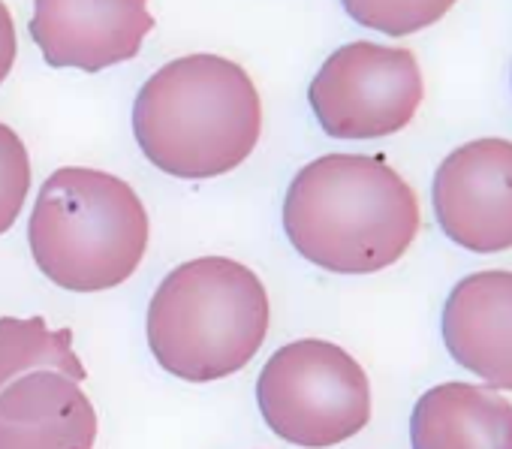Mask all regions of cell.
Instances as JSON below:
<instances>
[{"label":"cell","mask_w":512,"mask_h":449,"mask_svg":"<svg viewBox=\"0 0 512 449\" xmlns=\"http://www.w3.org/2000/svg\"><path fill=\"white\" fill-rule=\"evenodd\" d=\"M31 154L22 136L0 121V236L13 230L31 193Z\"/></svg>","instance_id":"cell-14"},{"label":"cell","mask_w":512,"mask_h":449,"mask_svg":"<svg viewBox=\"0 0 512 449\" xmlns=\"http://www.w3.org/2000/svg\"><path fill=\"white\" fill-rule=\"evenodd\" d=\"M151 220L118 175L88 166L55 169L34 202L28 245L37 269L67 293L115 290L148 254Z\"/></svg>","instance_id":"cell-4"},{"label":"cell","mask_w":512,"mask_h":449,"mask_svg":"<svg viewBox=\"0 0 512 449\" xmlns=\"http://www.w3.org/2000/svg\"><path fill=\"white\" fill-rule=\"evenodd\" d=\"M256 404L281 440L329 449L371 422V380L344 347L302 338L275 350L263 365Z\"/></svg>","instance_id":"cell-5"},{"label":"cell","mask_w":512,"mask_h":449,"mask_svg":"<svg viewBox=\"0 0 512 449\" xmlns=\"http://www.w3.org/2000/svg\"><path fill=\"white\" fill-rule=\"evenodd\" d=\"M16 55H19L16 22H13L10 7L4 4V0H0V85H4V82H7V76L13 73Z\"/></svg>","instance_id":"cell-15"},{"label":"cell","mask_w":512,"mask_h":449,"mask_svg":"<svg viewBox=\"0 0 512 449\" xmlns=\"http://www.w3.org/2000/svg\"><path fill=\"white\" fill-rule=\"evenodd\" d=\"M431 205L452 245L473 254L512 251V139L485 136L446 154Z\"/></svg>","instance_id":"cell-7"},{"label":"cell","mask_w":512,"mask_h":449,"mask_svg":"<svg viewBox=\"0 0 512 449\" xmlns=\"http://www.w3.org/2000/svg\"><path fill=\"white\" fill-rule=\"evenodd\" d=\"M100 419L82 383L49 368L0 389V449H94Z\"/></svg>","instance_id":"cell-9"},{"label":"cell","mask_w":512,"mask_h":449,"mask_svg":"<svg viewBox=\"0 0 512 449\" xmlns=\"http://www.w3.org/2000/svg\"><path fill=\"white\" fill-rule=\"evenodd\" d=\"M272 326L269 290L250 266L199 257L175 266L154 290L145 338L157 365L187 383L238 374L263 350Z\"/></svg>","instance_id":"cell-3"},{"label":"cell","mask_w":512,"mask_h":449,"mask_svg":"<svg viewBox=\"0 0 512 449\" xmlns=\"http://www.w3.org/2000/svg\"><path fill=\"white\" fill-rule=\"evenodd\" d=\"M440 329L464 371L512 392V272L485 269L461 278L443 305Z\"/></svg>","instance_id":"cell-10"},{"label":"cell","mask_w":512,"mask_h":449,"mask_svg":"<svg viewBox=\"0 0 512 449\" xmlns=\"http://www.w3.org/2000/svg\"><path fill=\"white\" fill-rule=\"evenodd\" d=\"M425 100V76L410 49L356 40L317 70L308 103L332 139H386L410 127Z\"/></svg>","instance_id":"cell-6"},{"label":"cell","mask_w":512,"mask_h":449,"mask_svg":"<svg viewBox=\"0 0 512 449\" xmlns=\"http://www.w3.org/2000/svg\"><path fill=\"white\" fill-rule=\"evenodd\" d=\"M37 368L85 383L88 371L73 350V329H49L43 317H0V389Z\"/></svg>","instance_id":"cell-12"},{"label":"cell","mask_w":512,"mask_h":449,"mask_svg":"<svg viewBox=\"0 0 512 449\" xmlns=\"http://www.w3.org/2000/svg\"><path fill=\"white\" fill-rule=\"evenodd\" d=\"M28 31L49 67L100 73L142 52L154 16L148 0H34Z\"/></svg>","instance_id":"cell-8"},{"label":"cell","mask_w":512,"mask_h":449,"mask_svg":"<svg viewBox=\"0 0 512 449\" xmlns=\"http://www.w3.org/2000/svg\"><path fill=\"white\" fill-rule=\"evenodd\" d=\"M458 0H341L344 13L377 34L410 37L437 25Z\"/></svg>","instance_id":"cell-13"},{"label":"cell","mask_w":512,"mask_h":449,"mask_svg":"<svg viewBox=\"0 0 512 449\" xmlns=\"http://www.w3.org/2000/svg\"><path fill=\"white\" fill-rule=\"evenodd\" d=\"M133 136L148 163L172 178H220L260 142L263 100L241 64L208 52L184 55L139 88Z\"/></svg>","instance_id":"cell-2"},{"label":"cell","mask_w":512,"mask_h":449,"mask_svg":"<svg viewBox=\"0 0 512 449\" xmlns=\"http://www.w3.org/2000/svg\"><path fill=\"white\" fill-rule=\"evenodd\" d=\"M419 196L374 154H323L302 166L284 196V233L311 266L374 275L395 266L419 236Z\"/></svg>","instance_id":"cell-1"},{"label":"cell","mask_w":512,"mask_h":449,"mask_svg":"<svg viewBox=\"0 0 512 449\" xmlns=\"http://www.w3.org/2000/svg\"><path fill=\"white\" fill-rule=\"evenodd\" d=\"M413 449H512V401L494 386L440 383L410 413Z\"/></svg>","instance_id":"cell-11"}]
</instances>
